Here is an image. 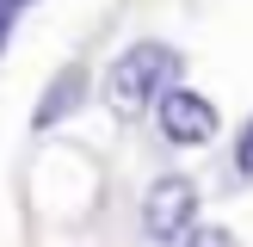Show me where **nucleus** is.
Masks as SVG:
<instances>
[{"mask_svg": "<svg viewBox=\"0 0 253 247\" xmlns=\"http://www.w3.org/2000/svg\"><path fill=\"white\" fill-rule=\"evenodd\" d=\"M167 86H179V49L161 43V37H142V43H130L111 62L105 105L118 111V118H142V111H155V99L167 93Z\"/></svg>", "mask_w": 253, "mask_h": 247, "instance_id": "obj_1", "label": "nucleus"}, {"mask_svg": "<svg viewBox=\"0 0 253 247\" xmlns=\"http://www.w3.org/2000/svg\"><path fill=\"white\" fill-rule=\"evenodd\" d=\"M155 130L167 136L173 148H204L210 136L222 130L216 105H210L204 93H192V86H167V93L155 99Z\"/></svg>", "mask_w": 253, "mask_h": 247, "instance_id": "obj_2", "label": "nucleus"}, {"mask_svg": "<svg viewBox=\"0 0 253 247\" xmlns=\"http://www.w3.org/2000/svg\"><path fill=\"white\" fill-rule=\"evenodd\" d=\"M192 222H198V179L167 173V179L148 185V198H142V235H155V241H179Z\"/></svg>", "mask_w": 253, "mask_h": 247, "instance_id": "obj_3", "label": "nucleus"}, {"mask_svg": "<svg viewBox=\"0 0 253 247\" xmlns=\"http://www.w3.org/2000/svg\"><path fill=\"white\" fill-rule=\"evenodd\" d=\"M81 99H86V68H81V62H68V68L49 81V93L37 99L31 124H37V130H49V124H62L68 111H81Z\"/></svg>", "mask_w": 253, "mask_h": 247, "instance_id": "obj_4", "label": "nucleus"}, {"mask_svg": "<svg viewBox=\"0 0 253 247\" xmlns=\"http://www.w3.org/2000/svg\"><path fill=\"white\" fill-rule=\"evenodd\" d=\"M179 241H185V247H235V235H229V229H216V222H192Z\"/></svg>", "mask_w": 253, "mask_h": 247, "instance_id": "obj_5", "label": "nucleus"}, {"mask_svg": "<svg viewBox=\"0 0 253 247\" xmlns=\"http://www.w3.org/2000/svg\"><path fill=\"white\" fill-rule=\"evenodd\" d=\"M235 173H241V179H253V118L235 130Z\"/></svg>", "mask_w": 253, "mask_h": 247, "instance_id": "obj_6", "label": "nucleus"}]
</instances>
